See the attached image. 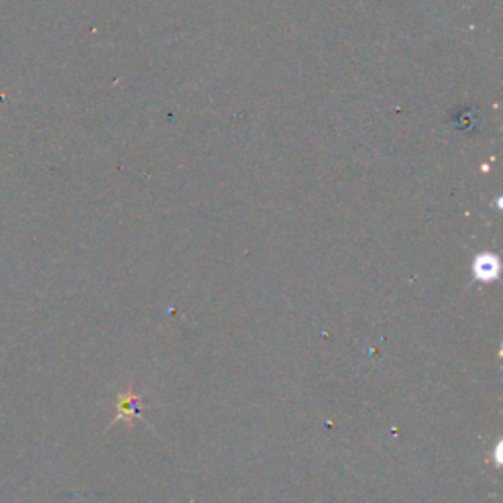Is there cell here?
<instances>
[{
    "label": "cell",
    "instance_id": "6da1fadb",
    "mask_svg": "<svg viewBox=\"0 0 503 503\" xmlns=\"http://www.w3.org/2000/svg\"><path fill=\"white\" fill-rule=\"evenodd\" d=\"M142 395L132 394V387L128 385L121 395H118V403H116V417L112 423H118V421H126V425L132 427L134 425V419L140 415L142 411Z\"/></svg>",
    "mask_w": 503,
    "mask_h": 503
},
{
    "label": "cell",
    "instance_id": "7a4b0ae2",
    "mask_svg": "<svg viewBox=\"0 0 503 503\" xmlns=\"http://www.w3.org/2000/svg\"><path fill=\"white\" fill-rule=\"evenodd\" d=\"M472 272L480 281H493L500 275V258L495 254H478L472 263Z\"/></svg>",
    "mask_w": 503,
    "mask_h": 503
},
{
    "label": "cell",
    "instance_id": "3957f363",
    "mask_svg": "<svg viewBox=\"0 0 503 503\" xmlns=\"http://www.w3.org/2000/svg\"><path fill=\"white\" fill-rule=\"evenodd\" d=\"M495 466H502V442L495 449Z\"/></svg>",
    "mask_w": 503,
    "mask_h": 503
}]
</instances>
